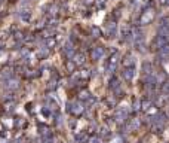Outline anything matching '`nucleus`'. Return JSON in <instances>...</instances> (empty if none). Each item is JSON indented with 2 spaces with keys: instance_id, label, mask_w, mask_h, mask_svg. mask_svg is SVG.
<instances>
[{
  "instance_id": "1",
  "label": "nucleus",
  "mask_w": 169,
  "mask_h": 143,
  "mask_svg": "<svg viewBox=\"0 0 169 143\" xmlns=\"http://www.w3.org/2000/svg\"><path fill=\"white\" fill-rule=\"evenodd\" d=\"M154 18H156L154 9H153V7H149V9H145V11L141 14L138 22H140V26H147V24H150V22H153Z\"/></svg>"
},
{
  "instance_id": "2",
  "label": "nucleus",
  "mask_w": 169,
  "mask_h": 143,
  "mask_svg": "<svg viewBox=\"0 0 169 143\" xmlns=\"http://www.w3.org/2000/svg\"><path fill=\"white\" fill-rule=\"evenodd\" d=\"M68 110L73 113V115L79 116L83 113V110H85V107H83V104H82L80 102H74V103H70V104H67Z\"/></svg>"
},
{
  "instance_id": "3",
  "label": "nucleus",
  "mask_w": 169,
  "mask_h": 143,
  "mask_svg": "<svg viewBox=\"0 0 169 143\" xmlns=\"http://www.w3.org/2000/svg\"><path fill=\"white\" fill-rule=\"evenodd\" d=\"M128 118V109L126 107H119L114 113V119L117 124H123Z\"/></svg>"
},
{
  "instance_id": "4",
  "label": "nucleus",
  "mask_w": 169,
  "mask_h": 143,
  "mask_svg": "<svg viewBox=\"0 0 169 143\" xmlns=\"http://www.w3.org/2000/svg\"><path fill=\"white\" fill-rule=\"evenodd\" d=\"M117 64H119V54L114 52L113 57H110V60H108V64H107V72L108 73H114L116 69H117Z\"/></svg>"
},
{
  "instance_id": "5",
  "label": "nucleus",
  "mask_w": 169,
  "mask_h": 143,
  "mask_svg": "<svg viewBox=\"0 0 169 143\" xmlns=\"http://www.w3.org/2000/svg\"><path fill=\"white\" fill-rule=\"evenodd\" d=\"M157 57L160 58V61H168L169 58V45L166 43L165 46L159 48V54H157Z\"/></svg>"
},
{
  "instance_id": "6",
  "label": "nucleus",
  "mask_w": 169,
  "mask_h": 143,
  "mask_svg": "<svg viewBox=\"0 0 169 143\" xmlns=\"http://www.w3.org/2000/svg\"><path fill=\"white\" fill-rule=\"evenodd\" d=\"M62 52H64V55L67 57L68 60H71V58L76 55V49H74V46H73L71 43H67V45L64 46V49H62Z\"/></svg>"
},
{
  "instance_id": "7",
  "label": "nucleus",
  "mask_w": 169,
  "mask_h": 143,
  "mask_svg": "<svg viewBox=\"0 0 169 143\" xmlns=\"http://www.w3.org/2000/svg\"><path fill=\"white\" fill-rule=\"evenodd\" d=\"M102 55H104V48L102 46L92 48V51H91V57H92V60H100V58H102Z\"/></svg>"
},
{
  "instance_id": "8",
  "label": "nucleus",
  "mask_w": 169,
  "mask_h": 143,
  "mask_svg": "<svg viewBox=\"0 0 169 143\" xmlns=\"http://www.w3.org/2000/svg\"><path fill=\"white\" fill-rule=\"evenodd\" d=\"M134 75H135V70H134V67H125L122 72V76L125 81H132V78H134Z\"/></svg>"
},
{
  "instance_id": "9",
  "label": "nucleus",
  "mask_w": 169,
  "mask_h": 143,
  "mask_svg": "<svg viewBox=\"0 0 169 143\" xmlns=\"http://www.w3.org/2000/svg\"><path fill=\"white\" fill-rule=\"evenodd\" d=\"M123 66L125 67H134L135 66V57L132 54H126L123 57Z\"/></svg>"
},
{
  "instance_id": "10",
  "label": "nucleus",
  "mask_w": 169,
  "mask_h": 143,
  "mask_svg": "<svg viewBox=\"0 0 169 143\" xmlns=\"http://www.w3.org/2000/svg\"><path fill=\"white\" fill-rule=\"evenodd\" d=\"M6 89H9V91H14V89H16L18 87H20V81L18 79H14V78H9L6 81Z\"/></svg>"
},
{
  "instance_id": "11",
  "label": "nucleus",
  "mask_w": 169,
  "mask_h": 143,
  "mask_svg": "<svg viewBox=\"0 0 169 143\" xmlns=\"http://www.w3.org/2000/svg\"><path fill=\"white\" fill-rule=\"evenodd\" d=\"M110 88L113 89L114 93H117V94H119V93L122 91V87H120V81H119L117 78H111V79H110Z\"/></svg>"
},
{
  "instance_id": "12",
  "label": "nucleus",
  "mask_w": 169,
  "mask_h": 143,
  "mask_svg": "<svg viewBox=\"0 0 169 143\" xmlns=\"http://www.w3.org/2000/svg\"><path fill=\"white\" fill-rule=\"evenodd\" d=\"M73 61L76 63V66H83L85 61H86V55L79 52V54H76L74 57H73Z\"/></svg>"
},
{
  "instance_id": "13",
  "label": "nucleus",
  "mask_w": 169,
  "mask_h": 143,
  "mask_svg": "<svg viewBox=\"0 0 169 143\" xmlns=\"http://www.w3.org/2000/svg\"><path fill=\"white\" fill-rule=\"evenodd\" d=\"M49 54H51V48H49V46H42L40 49H39V52H37V55H39V58H40V60L46 58Z\"/></svg>"
},
{
  "instance_id": "14",
  "label": "nucleus",
  "mask_w": 169,
  "mask_h": 143,
  "mask_svg": "<svg viewBox=\"0 0 169 143\" xmlns=\"http://www.w3.org/2000/svg\"><path fill=\"white\" fill-rule=\"evenodd\" d=\"M132 37H134V41H135V43L136 42H141L142 41V31H141V28H134L132 30Z\"/></svg>"
},
{
  "instance_id": "15",
  "label": "nucleus",
  "mask_w": 169,
  "mask_h": 143,
  "mask_svg": "<svg viewBox=\"0 0 169 143\" xmlns=\"http://www.w3.org/2000/svg\"><path fill=\"white\" fill-rule=\"evenodd\" d=\"M154 45L157 48H162L166 45V37L165 36H160V34H157V37L154 39Z\"/></svg>"
},
{
  "instance_id": "16",
  "label": "nucleus",
  "mask_w": 169,
  "mask_h": 143,
  "mask_svg": "<svg viewBox=\"0 0 169 143\" xmlns=\"http://www.w3.org/2000/svg\"><path fill=\"white\" fill-rule=\"evenodd\" d=\"M145 83H147V87H149V88H154L156 83H157V79H156L154 76L147 75V78H145Z\"/></svg>"
},
{
  "instance_id": "17",
  "label": "nucleus",
  "mask_w": 169,
  "mask_h": 143,
  "mask_svg": "<svg viewBox=\"0 0 169 143\" xmlns=\"http://www.w3.org/2000/svg\"><path fill=\"white\" fill-rule=\"evenodd\" d=\"M140 127V119H131L128 124V130L129 131H134V130H136Z\"/></svg>"
},
{
  "instance_id": "18",
  "label": "nucleus",
  "mask_w": 169,
  "mask_h": 143,
  "mask_svg": "<svg viewBox=\"0 0 169 143\" xmlns=\"http://www.w3.org/2000/svg\"><path fill=\"white\" fill-rule=\"evenodd\" d=\"M40 133L45 139H49V137H51V130H49V127H46V125H40Z\"/></svg>"
},
{
  "instance_id": "19",
  "label": "nucleus",
  "mask_w": 169,
  "mask_h": 143,
  "mask_svg": "<svg viewBox=\"0 0 169 143\" xmlns=\"http://www.w3.org/2000/svg\"><path fill=\"white\" fill-rule=\"evenodd\" d=\"M20 17H21V20L22 21H30V9H22L20 12Z\"/></svg>"
},
{
  "instance_id": "20",
  "label": "nucleus",
  "mask_w": 169,
  "mask_h": 143,
  "mask_svg": "<svg viewBox=\"0 0 169 143\" xmlns=\"http://www.w3.org/2000/svg\"><path fill=\"white\" fill-rule=\"evenodd\" d=\"M74 137H76V140H77V142H80V143H83L85 140H88V134H86V133H83V131H82V133H77Z\"/></svg>"
},
{
  "instance_id": "21",
  "label": "nucleus",
  "mask_w": 169,
  "mask_h": 143,
  "mask_svg": "<svg viewBox=\"0 0 169 143\" xmlns=\"http://www.w3.org/2000/svg\"><path fill=\"white\" fill-rule=\"evenodd\" d=\"M65 69H67V72H74L76 63L73 61V58H71V60H68V61L65 63Z\"/></svg>"
},
{
  "instance_id": "22",
  "label": "nucleus",
  "mask_w": 169,
  "mask_h": 143,
  "mask_svg": "<svg viewBox=\"0 0 169 143\" xmlns=\"http://www.w3.org/2000/svg\"><path fill=\"white\" fill-rule=\"evenodd\" d=\"M91 34H92L94 37H100V36H101V28L94 26V27L91 28Z\"/></svg>"
},
{
  "instance_id": "23",
  "label": "nucleus",
  "mask_w": 169,
  "mask_h": 143,
  "mask_svg": "<svg viewBox=\"0 0 169 143\" xmlns=\"http://www.w3.org/2000/svg\"><path fill=\"white\" fill-rule=\"evenodd\" d=\"M108 34H110L111 37L116 36V24L114 22H110V24H108Z\"/></svg>"
},
{
  "instance_id": "24",
  "label": "nucleus",
  "mask_w": 169,
  "mask_h": 143,
  "mask_svg": "<svg viewBox=\"0 0 169 143\" xmlns=\"http://www.w3.org/2000/svg\"><path fill=\"white\" fill-rule=\"evenodd\" d=\"M162 93L165 95H169V81H165L162 83Z\"/></svg>"
},
{
  "instance_id": "25",
  "label": "nucleus",
  "mask_w": 169,
  "mask_h": 143,
  "mask_svg": "<svg viewBox=\"0 0 169 143\" xmlns=\"http://www.w3.org/2000/svg\"><path fill=\"white\" fill-rule=\"evenodd\" d=\"M132 110H134V112L141 110V102H140V100H134V103H132Z\"/></svg>"
},
{
  "instance_id": "26",
  "label": "nucleus",
  "mask_w": 169,
  "mask_h": 143,
  "mask_svg": "<svg viewBox=\"0 0 169 143\" xmlns=\"http://www.w3.org/2000/svg\"><path fill=\"white\" fill-rule=\"evenodd\" d=\"M142 70H144V73H145V75H151V64H150V63H144Z\"/></svg>"
},
{
  "instance_id": "27",
  "label": "nucleus",
  "mask_w": 169,
  "mask_h": 143,
  "mask_svg": "<svg viewBox=\"0 0 169 143\" xmlns=\"http://www.w3.org/2000/svg\"><path fill=\"white\" fill-rule=\"evenodd\" d=\"M150 107H151V102H150V100L141 102V109H142V110H145V112H147V110H149Z\"/></svg>"
},
{
  "instance_id": "28",
  "label": "nucleus",
  "mask_w": 169,
  "mask_h": 143,
  "mask_svg": "<svg viewBox=\"0 0 169 143\" xmlns=\"http://www.w3.org/2000/svg\"><path fill=\"white\" fill-rule=\"evenodd\" d=\"M91 97H92V95L89 94L88 91H82V93H80V100H86V102H88Z\"/></svg>"
},
{
  "instance_id": "29",
  "label": "nucleus",
  "mask_w": 169,
  "mask_h": 143,
  "mask_svg": "<svg viewBox=\"0 0 169 143\" xmlns=\"http://www.w3.org/2000/svg\"><path fill=\"white\" fill-rule=\"evenodd\" d=\"M100 134H101V137H108L110 136V130H108V127H102L101 131H100Z\"/></svg>"
},
{
  "instance_id": "30",
  "label": "nucleus",
  "mask_w": 169,
  "mask_h": 143,
  "mask_svg": "<svg viewBox=\"0 0 169 143\" xmlns=\"http://www.w3.org/2000/svg\"><path fill=\"white\" fill-rule=\"evenodd\" d=\"M2 75H3V78H6V79H9V78L12 76V69H9V67H7V69H5Z\"/></svg>"
},
{
  "instance_id": "31",
  "label": "nucleus",
  "mask_w": 169,
  "mask_h": 143,
  "mask_svg": "<svg viewBox=\"0 0 169 143\" xmlns=\"http://www.w3.org/2000/svg\"><path fill=\"white\" fill-rule=\"evenodd\" d=\"M24 124H25V121H24L22 118H16V119H15V127H18V128L24 127Z\"/></svg>"
},
{
  "instance_id": "32",
  "label": "nucleus",
  "mask_w": 169,
  "mask_h": 143,
  "mask_svg": "<svg viewBox=\"0 0 169 143\" xmlns=\"http://www.w3.org/2000/svg\"><path fill=\"white\" fill-rule=\"evenodd\" d=\"M80 78H83V79L91 78V72H89V70H82V72H80Z\"/></svg>"
},
{
  "instance_id": "33",
  "label": "nucleus",
  "mask_w": 169,
  "mask_h": 143,
  "mask_svg": "<svg viewBox=\"0 0 169 143\" xmlns=\"http://www.w3.org/2000/svg\"><path fill=\"white\" fill-rule=\"evenodd\" d=\"M54 45H55V39H54V37H47V39H46V46L52 48Z\"/></svg>"
},
{
  "instance_id": "34",
  "label": "nucleus",
  "mask_w": 169,
  "mask_h": 143,
  "mask_svg": "<svg viewBox=\"0 0 169 143\" xmlns=\"http://www.w3.org/2000/svg\"><path fill=\"white\" fill-rule=\"evenodd\" d=\"M89 143H101V140H100V137L94 136V137H91V139H89Z\"/></svg>"
},
{
  "instance_id": "35",
  "label": "nucleus",
  "mask_w": 169,
  "mask_h": 143,
  "mask_svg": "<svg viewBox=\"0 0 169 143\" xmlns=\"http://www.w3.org/2000/svg\"><path fill=\"white\" fill-rule=\"evenodd\" d=\"M6 110H7V112H12V110H14V103H7V104H6Z\"/></svg>"
},
{
  "instance_id": "36",
  "label": "nucleus",
  "mask_w": 169,
  "mask_h": 143,
  "mask_svg": "<svg viewBox=\"0 0 169 143\" xmlns=\"http://www.w3.org/2000/svg\"><path fill=\"white\" fill-rule=\"evenodd\" d=\"M28 54H30V49H28V48H24V49L21 51V55H22V57H25V55H28Z\"/></svg>"
},
{
  "instance_id": "37",
  "label": "nucleus",
  "mask_w": 169,
  "mask_h": 143,
  "mask_svg": "<svg viewBox=\"0 0 169 143\" xmlns=\"http://www.w3.org/2000/svg\"><path fill=\"white\" fill-rule=\"evenodd\" d=\"M107 103H108V104H111V106H114V98H108V100H107Z\"/></svg>"
},
{
  "instance_id": "38",
  "label": "nucleus",
  "mask_w": 169,
  "mask_h": 143,
  "mask_svg": "<svg viewBox=\"0 0 169 143\" xmlns=\"http://www.w3.org/2000/svg\"><path fill=\"white\" fill-rule=\"evenodd\" d=\"M94 2H95V0H83V3H85V5H92Z\"/></svg>"
},
{
  "instance_id": "39",
  "label": "nucleus",
  "mask_w": 169,
  "mask_h": 143,
  "mask_svg": "<svg viewBox=\"0 0 169 143\" xmlns=\"http://www.w3.org/2000/svg\"><path fill=\"white\" fill-rule=\"evenodd\" d=\"M104 3H105V0H98V5H101V6H102Z\"/></svg>"
},
{
  "instance_id": "40",
  "label": "nucleus",
  "mask_w": 169,
  "mask_h": 143,
  "mask_svg": "<svg viewBox=\"0 0 169 143\" xmlns=\"http://www.w3.org/2000/svg\"><path fill=\"white\" fill-rule=\"evenodd\" d=\"M160 2H162L163 5H165V3H166V2H168V0H160Z\"/></svg>"
},
{
  "instance_id": "41",
  "label": "nucleus",
  "mask_w": 169,
  "mask_h": 143,
  "mask_svg": "<svg viewBox=\"0 0 169 143\" xmlns=\"http://www.w3.org/2000/svg\"><path fill=\"white\" fill-rule=\"evenodd\" d=\"M165 6H169V0H168V2H166V3H165Z\"/></svg>"
}]
</instances>
